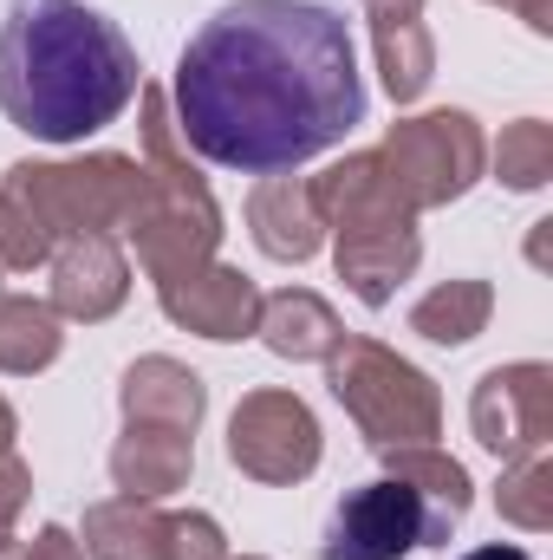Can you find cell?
Here are the masks:
<instances>
[{"label": "cell", "mask_w": 553, "mask_h": 560, "mask_svg": "<svg viewBox=\"0 0 553 560\" xmlns=\"http://www.w3.org/2000/svg\"><path fill=\"white\" fill-rule=\"evenodd\" d=\"M13 436H20V418H13V405L0 398V450H13Z\"/></svg>", "instance_id": "f546056e"}, {"label": "cell", "mask_w": 553, "mask_h": 560, "mask_svg": "<svg viewBox=\"0 0 553 560\" xmlns=\"http://www.w3.org/2000/svg\"><path fill=\"white\" fill-rule=\"evenodd\" d=\"M306 183H313V209L332 235V268L345 280V293L365 306H391L398 287L423 261V235H416V209L391 189L378 150H352Z\"/></svg>", "instance_id": "277c9868"}, {"label": "cell", "mask_w": 553, "mask_h": 560, "mask_svg": "<svg viewBox=\"0 0 553 560\" xmlns=\"http://www.w3.org/2000/svg\"><path fill=\"white\" fill-rule=\"evenodd\" d=\"M449 535L436 528V515L416 502V489H404L398 476H378L365 489H352L332 522H326V560H404L416 548H443Z\"/></svg>", "instance_id": "9c48e42d"}, {"label": "cell", "mask_w": 553, "mask_h": 560, "mask_svg": "<svg viewBox=\"0 0 553 560\" xmlns=\"http://www.w3.org/2000/svg\"><path fill=\"white\" fill-rule=\"evenodd\" d=\"M489 313H495V287L489 280H475V275L436 280L411 306V332L430 339V346H469L475 332H489Z\"/></svg>", "instance_id": "d6986e66"}, {"label": "cell", "mask_w": 553, "mask_h": 560, "mask_svg": "<svg viewBox=\"0 0 553 560\" xmlns=\"http://www.w3.org/2000/svg\"><path fill=\"white\" fill-rule=\"evenodd\" d=\"M196 469V436L183 430H156V423H125V436L111 443V482L138 502H163L189 482Z\"/></svg>", "instance_id": "9a60e30c"}, {"label": "cell", "mask_w": 553, "mask_h": 560, "mask_svg": "<svg viewBox=\"0 0 553 560\" xmlns=\"http://www.w3.org/2000/svg\"><path fill=\"white\" fill-rule=\"evenodd\" d=\"M385 476H398L404 489H416V502L436 515V528H443V535H449V528L469 515V502H475V482H469V469H462L449 450H430V443L385 450Z\"/></svg>", "instance_id": "ac0fdd59"}, {"label": "cell", "mask_w": 553, "mask_h": 560, "mask_svg": "<svg viewBox=\"0 0 553 560\" xmlns=\"http://www.w3.org/2000/svg\"><path fill=\"white\" fill-rule=\"evenodd\" d=\"M326 456V436H319V418L306 398L293 392H248L228 418V463L248 476V482H268V489H293L319 469Z\"/></svg>", "instance_id": "ba28073f"}, {"label": "cell", "mask_w": 553, "mask_h": 560, "mask_svg": "<svg viewBox=\"0 0 553 560\" xmlns=\"http://www.w3.org/2000/svg\"><path fill=\"white\" fill-rule=\"evenodd\" d=\"M462 560H534L528 548H515V541H489V548H469Z\"/></svg>", "instance_id": "f1b7e54d"}, {"label": "cell", "mask_w": 553, "mask_h": 560, "mask_svg": "<svg viewBox=\"0 0 553 560\" xmlns=\"http://www.w3.org/2000/svg\"><path fill=\"white\" fill-rule=\"evenodd\" d=\"M143 189V163L125 150H92L66 163H13L0 176V275L46 268L72 235H118Z\"/></svg>", "instance_id": "3957f363"}, {"label": "cell", "mask_w": 553, "mask_h": 560, "mask_svg": "<svg viewBox=\"0 0 553 560\" xmlns=\"http://www.w3.org/2000/svg\"><path fill=\"white\" fill-rule=\"evenodd\" d=\"M326 385H332V398L345 405V418L358 423V436L372 450H411V443H430L443 430L436 378L411 359H398L391 346H378V339L345 332L326 359Z\"/></svg>", "instance_id": "5b68a950"}, {"label": "cell", "mask_w": 553, "mask_h": 560, "mask_svg": "<svg viewBox=\"0 0 553 560\" xmlns=\"http://www.w3.org/2000/svg\"><path fill=\"white\" fill-rule=\"evenodd\" d=\"M33 502V469L13 456V450H0V535L20 522V509Z\"/></svg>", "instance_id": "d4e9b609"}, {"label": "cell", "mask_w": 553, "mask_h": 560, "mask_svg": "<svg viewBox=\"0 0 553 560\" xmlns=\"http://www.w3.org/2000/svg\"><path fill=\"white\" fill-rule=\"evenodd\" d=\"M495 509H502V522H515V528H528V535H548L553 528V456L548 450L515 456V463L502 469Z\"/></svg>", "instance_id": "7402d4cb"}, {"label": "cell", "mask_w": 553, "mask_h": 560, "mask_svg": "<svg viewBox=\"0 0 553 560\" xmlns=\"http://www.w3.org/2000/svg\"><path fill=\"white\" fill-rule=\"evenodd\" d=\"M372 46H378V72H385V92L398 105H416L436 79V39L430 26L411 20V26H372Z\"/></svg>", "instance_id": "44dd1931"}, {"label": "cell", "mask_w": 553, "mask_h": 560, "mask_svg": "<svg viewBox=\"0 0 553 560\" xmlns=\"http://www.w3.org/2000/svg\"><path fill=\"white\" fill-rule=\"evenodd\" d=\"M469 430L502 463L548 450L553 443V365L521 359V365L482 372L475 392H469Z\"/></svg>", "instance_id": "30bf717a"}, {"label": "cell", "mask_w": 553, "mask_h": 560, "mask_svg": "<svg viewBox=\"0 0 553 560\" xmlns=\"http://www.w3.org/2000/svg\"><path fill=\"white\" fill-rule=\"evenodd\" d=\"M143 85L138 46L85 0H7L0 112L39 143H85Z\"/></svg>", "instance_id": "7a4b0ae2"}, {"label": "cell", "mask_w": 553, "mask_h": 560, "mask_svg": "<svg viewBox=\"0 0 553 560\" xmlns=\"http://www.w3.org/2000/svg\"><path fill=\"white\" fill-rule=\"evenodd\" d=\"M489 7H508V13H521L534 33H553V0H489Z\"/></svg>", "instance_id": "83f0119b"}, {"label": "cell", "mask_w": 553, "mask_h": 560, "mask_svg": "<svg viewBox=\"0 0 553 560\" xmlns=\"http://www.w3.org/2000/svg\"><path fill=\"white\" fill-rule=\"evenodd\" d=\"M156 306H163L169 326H183L196 339H215V346H235L261 319V287L242 268H228V261H209V268H196L183 280H163Z\"/></svg>", "instance_id": "8fae6325"}, {"label": "cell", "mask_w": 553, "mask_h": 560, "mask_svg": "<svg viewBox=\"0 0 553 560\" xmlns=\"http://www.w3.org/2000/svg\"><path fill=\"white\" fill-rule=\"evenodd\" d=\"M169 112L183 143L222 170H299L365 125L358 46L319 0H235L183 46Z\"/></svg>", "instance_id": "6da1fadb"}, {"label": "cell", "mask_w": 553, "mask_h": 560, "mask_svg": "<svg viewBox=\"0 0 553 560\" xmlns=\"http://www.w3.org/2000/svg\"><path fill=\"white\" fill-rule=\"evenodd\" d=\"M46 275H52V300L46 306L59 319H79V326H98V319H111L131 300V261H125V248L111 235H72V242H59L52 261H46Z\"/></svg>", "instance_id": "7c38bea8"}, {"label": "cell", "mask_w": 553, "mask_h": 560, "mask_svg": "<svg viewBox=\"0 0 553 560\" xmlns=\"http://www.w3.org/2000/svg\"><path fill=\"white\" fill-rule=\"evenodd\" d=\"M118 405H125V423H156V430L196 436V430H202V411H209V385H202L183 359L150 352V359H138V365L125 372Z\"/></svg>", "instance_id": "5bb4252c"}, {"label": "cell", "mask_w": 553, "mask_h": 560, "mask_svg": "<svg viewBox=\"0 0 553 560\" xmlns=\"http://www.w3.org/2000/svg\"><path fill=\"white\" fill-rule=\"evenodd\" d=\"M489 163H495V176L508 183V189H548L553 183V125L548 118H515L502 143L489 150Z\"/></svg>", "instance_id": "603a6c76"}, {"label": "cell", "mask_w": 553, "mask_h": 560, "mask_svg": "<svg viewBox=\"0 0 553 560\" xmlns=\"http://www.w3.org/2000/svg\"><path fill=\"white\" fill-rule=\"evenodd\" d=\"M125 235H131L143 275L156 287L196 275L222 255V209H215V196L189 156L183 163H143V189L125 215Z\"/></svg>", "instance_id": "8992f818"}, {"label": "cell", "mask_w": 553, "mask_h": 560, "mask_svg": "<svg viewBox=\"0 0 553 560\" xmlns=\"http://www.w3.org/2000/svg\"><path fill=\"white\" fill-rule=\"evenodd\" d=\"M59 352H66L59 313H52L46 300L0 293V372H13V378H33V372H46Z\"/></svg>", "instance_id": "ffe728a7"}, {"label": "cell", "mask_w": 553, "mask_h": 560, "mask_svg": "<svg viewBox=\"0 0 553 560\" xmlns=\"http://www.w3.org/2000/svg\"><path fill=\"white\" fill-rule=\"evenodd\" d=\"M79 548H85V560H169V515L138 495L92 502Z\"/></svg>", "instance_id": "e0dca14e"}, {"label": "cell", "mask_w": 553, "mask_h": 560, "mask_svg": "<svg viewBox=\"0 0 553 560\" xmlns=\"http://www.w3.org/2000/svg\"><path fill=\"white\" fill-rule=\"evenodd\" d=\"M169 560H228V535L215 515L189 509V515H169Z\"/></svg>", "instance_id": "cb8c5ba5"}, {"label": "cell", "mask_w": 553, "mask_h": 560, "mask_svg": "<svg viewBox=\"0 0 553 560\" xmlns=\"http://www.w3.org/2000/svg\"><path fill=\"white\" fill-rule=\"evenodd\" d=\"M365 13H372V26H411V20H423V0H365Z\"/></svg>", "instance_id": "4316f807"}, {"label": "cell", "mask_w": 553, "mask_h": 560, "mask_svg": "<svg viewBox=\"0 0 553 560\" xmlns=\"http://www.w3.org/2000/svg\"><path fill=\"white\" fill-rule=\"evenodd\" d=\"M248 235L268 261H313L326 248V222L313 209V183L306 176H261L255 196H248Z\"/></svg>", "instance_id": "4fadbf2b"}, {"label": "cell", "mask_w": 553, "mask_h": 560, "mask_svg": "<svg viewBox=\"0 0 553 560\" xmlns=\"http://www.w3.org/2000/svg\"><path fill=\"white\" fill-rule=\"evenodd\" d=\"M26 560H85V548H79V535H72V528L46 522V528L26 541Z\"/></svg>", "instance_id": "484cf974"}, {"label": "cell", "mask_w": 553, "mask_h": 560, "mask_svg": "<svg viewBox=\"0 0 553 560\" xmlns=\"http://www.w3.org/2000/svg\"><path fill=\"white\" fill-rule=\"evenodd\" d=\"M255 339H261L274 359H293V365L319 359V365H326L332 346L345 339V326H339V313H332L319 293H306V287H280V293H261Z\"/></svg>", "instance_id": "2e32d148"}, {"label": "cell", "mask_w": 553, "mask_h": 560, "mask_svg": "<svg viewBox=\"0 0 553 560\" xmlns=\"http://www.w3.org/2000/svg\"><path fill=\"white\" fill-rule=\"evenodd\" d=\"M228 560H261V555H228Z\"/></svg>", "instance_id": "1f68e13d"}, {"label": "cell", "mask_w": 553, "mask_h": 560, "mask_svg": "<svg viewBox=\"0 0 553 560\" xmlns=\"http://www.w3.org/2000/svg\"><path fill=\"white\" fill-rule=\"evenodd\" d=\"M0 560H26V548H20L13 535H0Z\"/></svg>", "instance_id": "4dcf8cb0"}, {"label": "cell", "mask_w": 553, "mask_h": 560, "mask_svg": "<svg viewBox=\"0 0 553 560\" xmlns=\"http://www.w3.org/2000/svg\"><path fill=\"white\" fill-rule=\"evenodd\" d=\"M378 163L391 176V189L411 202L416 215L423 209H449L462 202L482 170H489V138L469 112H423V118H398L385 143H378Z\"/></svg>", "instance_id": "52a82bcc"}]
</instances>
